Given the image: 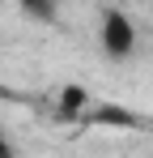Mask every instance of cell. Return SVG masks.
<instances>
[{
    "label": "cell",
    "mask_w": 153,
    "mask_h": 158,
    "mask_svg": "<svg viewBox=\"0 0 153 158\" xmlns=\"http://www.w3.org/2000/svg\"><path fill=\"white\" fill-rule=\"evenodd\" d=\"M98 43L111 60H128L136 52V22L128 17L124 9H106L102 13V26H98Z\"/></svg>",
    "instance_id": "cell-1"
},
{
    "label": "cell",
    "mask_w": 153,
    "mask_h": 158,
    "mask_svg": "<svg viewBox=\"0 0 153 158\" xmlns=\"http://www.w3.org/2000/svg\"><path fill=\"white\" fill-rule=\"evenodd\" d=\"M22 4L26 17H34V22H55L60 17V0H17Z\"/></svg>",
    "instance_id": "cell-2"
},
{
    "label": "cell",
    "mask_w": 153,
    "mask_h": 158,
    "mask_svg": "<svg viewBox=\"0 0 153 158\" xmlns=\"http://www.w3.org/2000/svg\"><path fill=\"white\" fill-rule=\"evenodd\" d=\"M0 158H13V145H9V137H4V124H0Z\"/></svg>",
    "instance_id": "cell-3"
}]
</instances>
